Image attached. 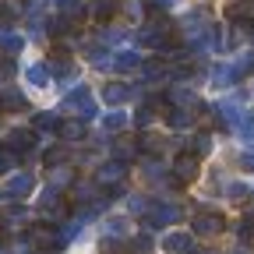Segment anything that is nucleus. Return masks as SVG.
I'll use <instances>...</instances> for the list:
<instances>
[{"instance_id": "c85d7f7f", "label": "nucleus", "mask_w": 254, "mask_h": 254, "mask_svg": "<svg viewBox=\"0 0 254 254\" xmlns=\"http://www.w3.org/2000/svg\"><path fill=\"white\" fill-rule=\"evenodd\" d=\"M0 254H4V251H0Z\"/></svg>"}, {"instance_id": "cd10ccee", "label": "nucleus", "mask_w": 254, "mask_h": 254, "mask_svg": "<svg viewBox=\"0 0 254 254\" xmlns=\"http://www.w3.org/2000/svg\"><path fill=\"white\" fill-rule=\"evenodd\" d=\"M233 254H244V251H233Z\"/></svg>"}, {"instance_id": "f3484780", "label": "nucleus", "mask_w": 254, "mask_h": 254, "mask_svg": "<svg viewBox=\"0 0 254 254\" xmlns=\"http://www.w3.org/2000/svg\"><path fill=\"white\" fill-rule=\"evenodd\" d=\"M233 18H254V0H240L233 7Z\"/></svg>"}, {"instance_id": "393cba45", "label": "nucleus", "mask_w": 254, "mask_h": 254, "mask_svg": "<svg viewBox=\"0 0 254 254\" xmlns=\"http://www.w3.org/2000/svg\"><path fill=\"white\" fill-rule=\"evenodd\" d=\"M11 18H14L11 7H0V25H11Z\"/></svg>"}, {"instance_id": "f257e3e1", "label": "nucleus", "mask_w": 254, "mask_h": 254, "mask_svg": "<svg viewBox=\"0 0 254 254\" xmlns=\"http://www.w3.org/2000/svg\"><path fill=\"white\" fill-rule=\"evenodd\" d=\"M219 230H222V215H212V212H198V215H194V233L215 237Z\"/></svg>"}, {"instance_id": "f8f14e48", "label": "nucleus", "mask_w": 254, "mask_h": 254, "mask_svg": "<svg viewBox=\"0 0 254 254\" xmlns=\"http://www.w3.org/2000/svg\"><path fill=\"white\" fill-rule=\"evenodd\" d=\"M103 95H106V103H110V106H117V103H124V99H127V88H124V85H106V92H103Z\"/></svg>"}, {"instance_id": "dca6fc26", "label": "nucleus", "mask_w": 254, "mask_h": 254, "mask_svg": "<svg viewBox=\"0 0 254 254\" xmlns=\"http://www.w3.org/2000/svg\"><path fill=\"white\" fill-rule=\"evenodd\" d=\"M124 124H127V117H124V113H110V117L103 120V127H106V131H120Z\"/></svg>"}, {"instance_id": "423d86ee", "label": "nucleus", "mask_w": 254, "mask_h": 254, "mask_svg": "<svg viewBox=\"0 0 254 254\" xmlns=\"http://www.w3.org/2000/svg\"><path fill=\"white\" fill-rule=\"evenodd\" d=\"M173 170H177V177H180V180H194V177H198V163H194L190 155H180Z\"/></svg>"}, {"instance_id": "9d476101", "label": "nucleus", "mask_w": 254, "mask_h": 254, "mask_svg": "<svg viewBox=\"0 0 254 254\" xmlns=\"http://www.w3.org/2000/svg\"><path fill=\"white\" fill-rule=\"evenodd\" d=\"M25 145H32V134H28V131H14V134L7 138V148H11V152H25Z\"/></svg>"}, {"instance_id": "39448f33", "label": "nucleus", "mask_w": 254, "mask_h": 254, "mask_svg": "<svg viewBox=\"0 0 254 254\" xmlns=\"http://www.w3.org/2000/svg\"><path fill=\"white\" fill-rule=\"evenodd\" d=\"M67 110H78V113H85V117H92V99H88V92L85 88H78V95H67Z\"/></svg>"}, {"instance_id": "a878e982", "label": "nucleus", "mask_w": 254, "mask_h": 254, "mask_svg": "<svg viewBox=\"0 0 254 254\" xmlns=\"http://www.w3.org/2000/svg\"><path fill=\"white\" fill-rule=\"evenodd\" d=\"M64 155H67V152H64V148H57V152H50V155H46V163H60Z\"/></svg>"}, {"instance_id": "5701e85b", "label": "nucleus", "mask_w": 254, "mask_h": 254, "mask_svg": "<svg viewBox=\"0 0 254 254\" xmlns=\"http://www.w3.org/2000/svg\"><path fill=\"white\" fill-rule=\"evenodd\" d=\"M251 233H254V222L244 219V222H240V240H251Z\"/></svg>"}, {"instance_id": "2eb2a0df", "label": "nucleus", "mask_w": 254, "mask_h": 254, "mask_svg": "<svg viewBox=\"0 0 254 254\" xmlns=\"http://www.w3.org/2000/svg\"><path fill=\"white\" fill-rule=\"evenodd\" d=\"M0 106H7V110H25V99H21L18 92H7L4 99H0Z\"/></svg>"}, {"instance_id": "6e6552de", "label": "nucleus", "mask_w": 254, "mask_h": 254, "mask_svg": "<svg viewBox=\"0 0 254 254\" xmlns=\"http://www.w3.org/2000/svg\"><path fill=\"white\" fill-rule=\"evenodd\" d=\"M163 247H166V251H190V237H187V233H170V237L163 240Z\"/></svg>"}, {"instance_id": "b1692460", "label": "nucleus", "mask_w": 254, "mask_h": 254, "mask_svg": "<svg viewBox=\"0 0 254 254\" xmlns=\"http://www.w3.org/2000/svg\"><path fill=\"white\" fill-rule=\"evenodd\" d=\"M14 74V64L11 60H0V78H11Z\"/></svg>"}, {"instance_id": "ddd939ff", "label": "nucleus", "mask_w": 254, "mask_h": 254, "mask_svg": "<svg viewBox=\"0 0 254 254\" xmlns=\"http://www.w3.org/2000/svg\"><path fill=\"white\" fill-rule=\"evenodd\" d=\"M233 74H237V78H244V74H254V53H244V57L237 60Z\"/></svg>"}, {"instance_id": "6ab92c4d", "label": "nucleus", "mask_w": 254, "mask_h": 254, "mask_svg": "<svg viewBox=\"0 0 254 254\" xmlns=\"http://www.w3.org/2000/svg\"><path fill=\"white\" fill-rule=\"evenodd\" d=\"M124 230H127V222H120V219H110L106 222V233L110 237H124Z\"/></svg>"}, {"instance_id": "0eeeda50", "label": "nucleus", "mask_w": 254, "mask_h": 254, "mask_svg": "<svg viewBox=\"0 0 254 254\" xmlns=\"http://www.w3.org/2000/svg\"><path fill=\"white\" fill-rule=\"evenodd\" d=\"M60 134L67 138V141H78V138H85V124L81 120H64L60 124Z\"/></svg>"}, {"instance_id": "9b49d317", "label": "nucleus", "mask_w": 254, "mask_h": 254, "mask_svg": "<svg viewBox=\"0 0 254 254\" xmlns=\"http://www.w3.org/2000/svg\"><path fill=\"white\" fill-rule=\"evenodd\" d=\"M120 177H124V166H120V163H110V166L99 170V180H103V184H117Z\"/></svg>"}, {"instance_id": "a211bd4d", "label": "nucleus", "mask_w": 254, "mask_h": 254, "mask_svg": "<svg viewBox=\"0 0 254 254\" xmlns=\"http://www.w3.org/2000/svg\"><path fill=\"white\" fill-rule=\"evenodd\" d=\"M46 78H50L46 67H28V81H32V85H46Z\"/></svg>"}, {"instance_id": "412c9836", "label": "nucleus", "mask_w": 254, "mask_h": 254, "mask_svg": "<svg viewBox=\"0 0 254 254\" xmlns=\"http://www.w3.org/2000/svg\"><path fill=\"white\" fill-rule=\"evenodd\" d=\"M194 152H198V155L208 152V134H198V138H194Z\"/></svg>"}, {"instance_id": "bb28decb", "label": "nucleus", "mask_w": 254, "mask_h": 254, "mask_svg": "<svg viewBox=\"0 0 254 254\" xmlns=\"http://www.w3.org/2000/svg\"><path fill=\"white\" fill-rule=\"evenodd\" d=\"M240 166H244V170H251V173H254V155H240Z\"/></svg>"}, {"instance_id": "1a4fd4ad", "label": "nucleus", "mask_w": 254, "mask_h": 254, "mask_svg": "<svg viewBox=\"0 0 254 254\" xmlns=\"http://www.w3.org/2000/svg\"><path fill=\"white\" fill-rule=\"evenodd\" d=\"M46 67H50V74H57V78H67V74H71V60H67V57H53Z\"/></svg>"}, {"instance_id": "4be33fe9", "label": "nucleus", "mask_w": 254, "mask_h": 254, "mask_svg": "<svg viewBox=\"0 0 254 254\" xmlns=\"http://www.w3.org/2000/svg\"><path fill=\"white\" fill-rule=\"evenodd\" d=\"M134 251H138V254H148V251H152V240H148V237H138V240H134Z\"/></svg>"}, {"instance_id": "7ed1b4c3", "label": "nucleus", "mask_w": 254, "mask_h": 254, "mask_svg": "<svg viewBox=\"0 0 254 254\" xmlns=\"http://www.w3.org/2000/svg\"><path fill=\"white\" fill-rule=\"evenodd\" d=\"M180 219V208H173V205H159V208H152L148 212V226H166V222H177Z\"/></svg>"}, {"instance_id": "20e7f679", "label": "nucleus", "mask_w": 254, "mask_h": 254, "mask_svg": "<svg viewBox=\"0 0 254 254\" xmlns=\"http://www.w3.org/2000/svg\"><path fill=\"white\" fill-rule=\"evenodd\" d=\"M113 67H117V71H134V67H141V57H138L134 50H120V53L113 57Z\"/></svg>"}, {"instance_id": "aec40b11", "label": "nucleus", "mask_w": 254, "mask_h": 254, "mask_svg": "<svg viewBox=\"0 0 254 254\" xmlns=\"http://www.w3.org/2000/svg\"><path fill=\"white\" fill-rule=\"evenodd\" d=\"M0 46H4L7 53H18V50H21V39H18V36H4V39H0Z\"/></svg>"}, {"instance_id": "4468645a", "label": "nucleus", "mask_w": 254, "mask_h": 254, "mask_svg": "<svg viewBox=\"0 0 254 254\" xmlns=\"http://www.w3.org/2000/svg\"><path fill=\"white\" fill-rule=\"evenodd\" d=\"M36 124L43 127V131H60V120H57L53 113H39V117H36Z\"/></svg>"}, {"instance_id": "f03ea898", "label": "nucleus", "mask_w": 254, "mask_h": 254, "mask_svg": "<svg viewBox=\"0 0 254 254\" xmlns=\"http://www.w3.org/2000/svg\"><path fill=\"white\" fill-rule=\"evenodd\" d=\"M28 190H32V177H28V173H21V177H11V180L4 184V194H7V198H25Z\"/></svg>"}]
</instances>
